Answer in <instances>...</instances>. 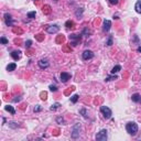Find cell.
Masks as SVG:
<instances>
[{"instance_id":"1","label":"cell","mask_w":141,"mask_h":141,"mask_svg":"<svg viewBox=\"0 0 141 141\" xmlns=\"http://www.w3.org/2000/svg\"><path fill=\"white\" fill-rule=\"evenodd\" d=\"M126 130L130 136H136L137 132H138V125L134 121H130L126 125Z\"/></svg>"},{"instance_id":"2","label":"cell","mask_w":141,"mask_h":141,"mask_svg":"<svg viewBox=\"0 0 141 141\" xmlns=\"http://www.w3.org/2000/svg\"><path fill=\"white\" fill-rule=\"evenodd\" d=\"M79 133H81V123L77 122L74 125V127H73V130H72V138L73 139H77L79 137Z\"/></svg>"},{"instance_id":"3","label":"cell","mask_w":141,"mask_h":141,"mask_svg":"<svg viewBox=\"0 0 141 141\" xmlns=\"http://www.w3.org/2000/svg\"><path fill=\"white\" fill-rule=\"evenodd\" d=\"M100 113H103L104 118H106V119H109L111 117V115H113L111 109L109 108V107H107V106H102V107H100Z\"/></svg>"},{"instance_id":"4","label":"cell","mask_w":141,"mask_h":141,"mask_svg":"<svg viewBox=\"0 0 141 141\" xmlns=\"http://www.w3.org/2000/svg\"><path fill=\"white\" fill-rule=\"evenodd\" d=\"M107 138H108V134H107L106 129H102L96 134V140H98V141H106Z\"/></svg>"},{"instance_id":"5","label":"cell","mask_w":141,"mask_h":141,"mask_svg":"<svg viewBox=\"0 0 141 141\" xmlns=\"http://www.w3.org/2000/svg\"><path fill=\"white\" fill-rule=\"evenodd\" d=\"M82 56H83L84 61H88L94 57V53H93V51H90V50H85V51L83 52V54H82Z\"/></svg>"},{"instance_id":"6","label":"cell","mask_w":141,"mask_h":141,"mask_svg":"<svg viewBox=\"0 0 141 141\" xmlns=\"http://www.w3.org/2000/svg\"><path fill=\"white\" fill-rule=\"evenodd\" d=\"M38 64H39L40 68H42V69H45L50 66V63H49L47 58H42V60H40L39 62H38Z\"/></svg>"},{"instance_id":"7","label":"cell","mask_w":141,"mask_h":141,"mask_svg":"<svg viewBox=\"0 0 141 141\" xmlns=\"http://www.w3.org/2000/svg\"><path fill=\"white\" fill-rule=\"evenodd\" d=\"M60 31V27L56 26V24H54V26H49L47 28H46V32L47 33H56Z\"/></svg>"},{"instance_id":"8","label":"cell","mask_w":141,"mask_h":141,"mask_svg":"<svg viewBox=\"0 0 141 141\" xmlns=\"http://www.w3.org/2000/svg\"><path fill=\"white\" fill-rule=\"evenodd\" d=\"M72 75L69 74V73H66V72H62L61 73V82L62 83H66L68 79H71Z\"/></svg>"},{"instance_id":"9","label":"cell","mask_w":141,"mask_h":141,"mask_svg":"<svg viewBox=\"0 0 141 141\" xmlns=\"http://www.w3.org/2000/svg\"><path fill=\"white\" fill-rule=\"evenodd\" d=\"M5 22H6V24H7L8 27H11L12 24H13V21H12V17H11V14H9V13H5Z\"/></svg>"},{"instance_id":"10","label":"cell","mask_w":141,"mask_h":141,"mask_svg":"<svg viewBox=\"0 0 141 141\" xmlns=\"http://www.w3.org/2000/svg\"><path fill=\"white\" fill-rule=\"evenodd\" d=\"M111 28V22L109 20H105L104 21V24H103V31L104 32H108Z\"/></svg>"},{"instance_id":"11","label":"cell","mask_w":141,"mask_h":141,"mask_svg":"<svg viewBox=\"0 0 141 141\" xmlns=\"http://www.w3.org/2000/svg\"><path fill=\"white\" fill-rule=\"evenodd\" d=\"M131 99L133 103H140L141 102V95L138 94V93H136V94H133V95L131 96Z\"/></svg>"},{"instance_id":"12","label":"cell","mask_w":141,"mask_h":141,"mask_svg":"<svg viewBox=\"0 0 141 141\" xmlns=\"http://www.w3.org/2000/svg\"><path fill=\"white\" fill-rule=\"evenodd\" d=\"M21 52L20 51H12L11 52V57L13 58L14 61H18L19 58H20V56H21Z\"/></svg>"},{"instance_id":"13","label":"cell","mask_w":141,"mask_h":141,"mask_svg":"<svg viewBox=\"0 0 141 141\" xmlns=\"http://www.w3.org/2000/svg\"><path fill=\"white\" fill-rule=\"evenodd\" d=\"M5 110L9 111L11 115H16V110H14V108L12 106H10V105H7V106H5Z\"/></svg>"},{"instance_id":"14","label":"cell","mask_w":141,"mask_h":141,"mask_svg":"<svg viewBox=\"0 0 141 141\" xmlns=\"http://www.w3.org/2000/svg\"><path fill=\"white\" fill-rule=\"evenodd\" d=\"M119 71H121V66L120 65H116V66H113V68H111L110 73L111 74H116V73H118Z\"/></svg>"},{"instance_id":"15","label":"cell","mask_w":141,"mask_h":141,"mask_svg":"<svg viewBox=\"0 0 141 141\" xmlns=\"http://www.w3.org/2000/svg\"><path fill=\"white\" fill-rule=\"evenodd\" d=\"M16 68H17V64H16V63H11V64H9L7 66V71H8V72H12V71H14Z\"/></svg>"},{"instance_id":"16","label":"cell","mask_w":141,"mask_h":141,"mask_svg":"<svg viewBox=\"0 0 141 141\" xmlns=\"http://www.w3.org/2000/svg\"><path fill=\"white\" fill-rule=\"evenodd\" d=\"M134 9H136V11L138 12V13L141 14V1H137L136 6H134Z\"/></svg>"},{"instance_id":"17","label":"cell","mask_w":141,"mask_h":141,"mask_svg":"<svg viewBox=\"0 0 141 141\" xmlns=\"http://www.w3.org/2000/svg\"><path fill=\"white\" fill-rule=\"evenodd\" d=\"M61 107V104L60 103H55V104H53L51 107H50V110H52V111H55L56 109H58Z\"/></svg>"},{"instance_id":"18","label":"cell","mask_w":141,"mask_h":141,"mask_svg":"<svg viewBox=\"0 0 141 141\" xmlns=\"http://www.w3.org/2000/svg\"><path fill=\"white\" fill-rule=\"evenodd\" d=\"M65 27H66L67 29H69V28H74V22H73L72 20H67L66 22H65Z\"/></svg>"},{"instance_id":"19","label":"cell","mask_w":141,"mask_h":141,"mask_svg":"<svg viewBox=\"0 0 141 141\" xmlns=\"http://www.w3.org/2000/svg\"><path fill=\"white\" fill-rule=\"evenodd\" d=\"M79 113H81V115L83 116V117H84V118H85V119H87V118H88V115H87V110H86L85 108H82L81 110H79Z\"/></svg>"},{"instance_id":"20","label":"cell","mask_w":141,"mask_h":141,"mask_svg":"<svg viewBox=\"0 0 141 141\" xmlns=\"http://www.w3.org/2000/svg\"><path fill=\"white\" fill-rule=\"evenodd\" d=\"M113 79H118V77H117V75L111 74L110 76H107L105 81H106V82H110V81H113Z\"/></svg>"},{"instance_id":"21","label":"cell","mask_w":141,"mask_h":141,"mask_svg":"<svg viewBox=\"0 0 141 141\" xmlns=\"http://www.w3.org/2000/svg\"><path fill=\"white\" fill-rule=\"evenodd\" d=\"M83 11H84V9H82V8H81V9H77L76 10V12H75V16H76L77 17V18H82V14H83Z\"/></svg>"},{"instance_id":"22","label":"cell","mask_w":141,"mask_h":141,"mask_svg":"<svg viewBox=\"0 0 141 141\" xmlns=\"http://www.w3.org/2000/svg\"><path fill=\"white\" fill-rule=\"evenodd\" d=\"M78 99H79V96L78 95H73L72 97H71V102H72L73 104H76Z\"/></svg>"},{"instance_id":"23","label":"cell","mask_w":141,"mask_h":141,"mask_svg":"<svg viewBox=\"0 0 141 141\" xmlns=\"http://www.w3.org/2000/svg\"><path fill=\"white\" fill-rule=\"evenodd\" d=\"M106 44H107L108 46H111V45H113V35H109V38H108V40H107Z\"/></svg>"},{"instance_id":"24","label":"cell","mask_w":141,"mask_h":141,"mask_svg":"<svg viewBox=\"0 0 141 141\" xmlns=\"http://www.w3.org/2000/svg\"><path fill=\"white\" fill-rule=\"evenodd\" d=\"M89 34H90V31L88 30L87 28H85V29L83 30V32H82V35H86V37H88Z\"/></svg>"},{"instance_id":"25","label":"cell","mask_w":141,"mask_h":141,"mask_svg":"<svg viewBox=\"0 0 141 141\" xmlns=\"http://www.w3.org/2000/svg\"><path fill=\"white\" fill-rule=\"evenodd\" d=\"M56 122L61 123V125H64L65 121H64V119H63V117H57V118H56Z\"/></svg>"},{"instance_id":"26","label":"cell","mask_w":141,"mask_h":141,"mask_svg":"<svg viewBox=\"0 0 141 141\" xmlns=\"http://www.w3.org/2000/svg\"><path fill=\"white\" fill-rule=\"evenodd\" d=\"M49 88L51 92H57V86H55V85H50Z\"/></svg>"},{"instance_id":"27","label":"cell","mask_w":141,"mask_h":141,"mask_svg":"<svg viewBox=\"0 0 141 141\" xmlns=\"http://www.w3.org/2000/svg\"><path fill=\"white\" fill-rule=\"evenodd\" d=\"M28 18H30V19H33V18H35V11H31V12H28Z\"/></svg>"},{"instance_id":"28","label":"cell","mask_w":141,"mask_h":141,"mask_svg":"<svg viewBox=\"0 0 141 141\" xmlns=\"http://www.w3.org/2000/svg\"><path fill=\"white\" fill-rule=\"evenodd\" d=\"M24 45H26V49L31 47V45H32V41H31V40H28V41L26 42V44H24Z\"/></svg>"},{"instance_id":"29","label":"cell","mask_w":141,"mask_h":141,"mask_svg":"<svg viewBox=\"0 0 141 141\" xmlns=\"http://www.w3.org/2000/svg\"><path fill=\"white\" fill-rule=\"evenodd\" d=\"M41 106H40V105H37V106L34 107V108H33V111H34V113H39V111H41Z\"/></svg>"},{"instance_id":"30","label":"cell","mask_w":141,"mask_h":141,"mask_svg":"<svg viewBox=\"0 0 141 141\" xmlns=\"http://www.w3.org/2000/svg\"><path fill=\"white\" fill-rule=\"evenodd\" d=\"M9 126H10L11 128H13V129H16V128H18V127H19V125H18L17 122H10V123H9Z\"/></svg>"},{"instance_id":"31","label":"cell","mask_w":141,"mask_h":141,"mask_svg":"<svg viewBox=\"0 0 141 141\" xmlns=\"http://www.w3.org/2000/svg\"><path fill=\"white\" fill-rule=\"evenodd\" d=\"M108 2L110 3V5H118V2H119V0H108Z\"/></svg>"},{"instance_id":"32","label":"cell","mask_w":141,"mask_h":141,"mask_svg":"<svg viewBox=\"0 0 141 141\" xmlns=\"http://www.w3.org/2000/svg\"><path fill=\"white\" fill-rule=\"evenodd\" d=\"M0 41H1V43H2V44H5V45H6V44H8V40L6 39L5 37H1V39H0Z\"/></svg>"},{"instance_id":"33","label":"cell","mask_w":141,"mask_h":141,"mask_svg":"<svg viewBox=\"0 0 141 141\" xmlns=\"http://www.w3.org/2000/svg\"><path fill=\"white\" fill-rule=\"evenodd\" d=\"M46 96H47V95H46V93H45V92L41 93V99H42V100H46V98H47Z\"/></svg>"},{"instance_id":"34","label":"cell","mask_w":141,"mask_h":141,"mask_svg":"<svg viewBox=\"0 0 141 141\" xmlns=\"http://www.w3.org/2000/svg\"><path fill=\"white\" fill-rule=\"evenodd\" d=\"M43 12H45V13H49V12H50V7H49V6H45V7H43Z\"/></svg>"},{"instance_id":"35","label":"cell","mask_w":141,"mask_h":141,"mask_svg":"<svg viewBox=\"0 0 141 141\" xmlns=\"http://www.w3.org/2000/svg\"><path fill=\"white\" fill-rule=\"evenodd\" d=\"M20 100H21V96H18V98H13V99H12V102L17 103V102H20Z\"/></svg>"},{"instance_id":"36","label":"cell","mask_w":141,"mask_h":141,"mask_svg":"<svg viewBox=\"0 0 141 141\" xmlns=\"http://www.w3.org/2000/svg\"><path fill=\"white\" fill-rule=\"evenodd\" d=\"M2 122H3V125L6 123V118H2Z\"/></svg>"},{"instance_id":"37","label":"cell","mask_w":141,"mask_h":141,"mask_svg":"<svg viewBox=\"0 0 141 141\" xmlns=\"http://www.w3.org/2000/svg\"><path fill=\"white\" fill-rule=\"evenodd\" d=\"M138 52H141V46H139V47H138Z\"/></svg>"},{"instance_id":"38","label":"cell","mask_w":141,"mask_h":141,"mask_svg":"<svg viewBox=\"0 0 141 141\" xmlns=\"http://www.w3.org/2000/svg\"><path fill=\"white\" fill-rule=\"evenodd\" d=\"M34 1H39V0H34Z\"/></svg>"},{"instance_id":"39","label":"cell","mask_w":141,"mask_h":141,"mask_svg":"<svg viewBox=\"0 0 141 141\" xmlns=\"http://www.w3.org/2000/svg\"><path fill=\"white\" fill-rule=\"evenodd\" d=\"M55 1H57V0H55Z\"/></svg>"},{"instance_id":"40","label":"cell","mask_w":141,"mask_h":141,"mask_svg":"<svg viewBox=\"0 0 141 141\" xmlns=\"http://www.w3.org/2000/svg\"><path fill=\"white\" fill-rule=\"evenodd\" d=\"M140 103H141V102H140Z\"/></svg>"}]
</instances>
